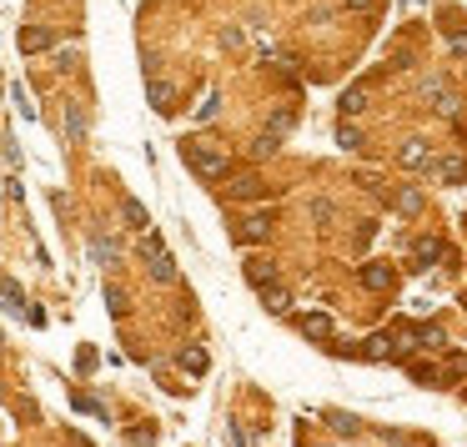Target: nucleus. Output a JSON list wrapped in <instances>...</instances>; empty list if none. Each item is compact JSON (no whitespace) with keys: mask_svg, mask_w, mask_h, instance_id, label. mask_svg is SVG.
Segmentation results:
<instances>
[{"mask_svg":"<svg viewBox=\"0 0 467 447\" xmlns=\"http://www.w3.org/2000/svg\"><path fill=\"white\" fill-rule=\"evenodd\" d=\"M437 257H442V242L437 237H417L412 242V271H427Z\"/></svg>","mask_w":467,"mask_h":447,"instance_id":"nucleus-3","label":"nucleus"},{"mask_svg":"<svg viewBox=\"0 0 467 447\" xmlns=\"http://www.w3.org/2000/svg\"><path fill=\"white\" fill-rule=\"evenodd\" d=\"M427 101L437 106L442 116H452V111H457V96L448 91V81H442V76H432V81H427Z\"/></svg>","mask_w":467,"mask_h":447,"instance_id":"nucleus-7","label":"nucleus"},{"mask_svg":"<svg viewBox=\"0 0 467 447\" xmlns=\"http://www.w3.org/2000/svg\"><path fill=\"white\" fill-rule=\"evenodd\" d=\"M452 51H457V56H467V35H452Z\"/></svg>","mask_w":467,"mask_h":447,"instance_id":"nucleus-28","label":"nucleus"},{"mask_svg":"<svg viewBox=\"0 0 467 447\" xmlns=\"http://www.w3.org/2000/svg\"><path fill=\"white\" fill-rule=\"evenodd\" d=\"M66 126H71V141L86 136V116H80V106H71V111H66Z\"/></svg>","mask_w":467,"mask_h":447,"instance_id":"nucleus-19","label":"nucleus"},{"mask_svg":"<svg viewBox=\"0 0 467 447\" xmlns=\"http://www.w3.org/2000/svg\"><path fill=\"white\" fill-rule=\"evenodd\" d=\"M417 382H437V367H427V362H412V367H407Z\"/></svg>","mask_w":467,"mask_h":447,"instance_id":"nucleus-27","label":"nucleus"},{"mask_svg":"<svg viewBox=\"0 0 467 447\" xmlns=\"http://www.w3.org/2000/svg\"><path fill=\"white\" fill-rule=\"evenodd\" d=\"M342 6H352V10H372V0H342Z\"/></svg>","mask_w":467,"mask_h":447,"instance_id":"nucleus-29","label":"nucleus"},{"mask_svg":"<svg viewBox=\"0 0 467 447\" xmlns=\"http://www.w3.org/2000/svg\"><path fill=\"white\" fill-rule=\"evenodd\" d=\"M51 46H56V35H51V31H20V51H26V56L51 51Z\"/></svg>","mask_w":467,"mask_h":447,"instance_id":"nucleus-11","label":"nucleus"},{"mask_svg":"<svg viewBox=\"0 0 467 447\" xmlns=\"http://www.w3.org/2000/svg\"><path fill=\"white\" fill-rule=\"evenodd\" d=\"M402 166H412V171H417V166H427V151H422V141H407V146H402Z\"/></svg>","mask_w":467,"mask_h":447,"instance_id":"nucleus-17","label":"nucleus"},{"mask_svg":"<svg viewBox=\"0 0 467 447\" xmlns=\"http://www.w3.org/2000/svg\"><path fill=\"white\" fill-rule=\"evenodd\" d=\"M105 307H111V317H126V312H131V302H126V292H121L116 282H105Z\"/></svg>","mask_w":467,"mask_h":447,"instance_id":"nucleus-16","label":"nucleus"},{"mask_svg":"<svg viewBox=\"0 0 467 447\" xmlns=\"http://www.w3.org/2000/svg\"><path fill=\"white\" fill-rule=\"evenodd\" d=\"M266 231H271V217H262V211H257V217H246V221L237 226V242H241V246L266 242Z\"/></svg>","mask_w":467,"mask_h":447,"instance_id":"nucleus-5","label":"nucleus"},{"mask_svg":"<svg viewBox=\"0 0 467 447\" xmlns=\"http://www.w3.org/2000/svg\"><path fill=\"white\" fill-rule=\"evenodd\" d=\"M337 106H342V116H362V111H367V81H357L352 91H342V101H337Z\"/></svg>","mask_w":467,"mask_h":447,"instance_id":"nucleus-8","label":"nucleus"},{"mask_svg":"<svg viewBox=\"0 0 467 447\" xmlns=\"http://www.w3.org/2000/svg\"><path fill=\"white\" fill-rule=\"evenodd\" d=\"M121 211H126V221H131V231H146V226H151V221H146V206H141V201H126Z\"/></svg>","mask_w":467,"mask_h":447,"instance_id":"nucleus-18","label":"nucleus"},{"mask_svg":"<svg viewBox=\"0 0 467 447\" xmlns=\"http://www.w3.org/2000/svg\"><path fill=\"white\" fill-rule=\"evenodd\" d=\"M141 251H146V262H151V276H156V282H171V276H176V267H171V251H166V242L156 237V231H146Z\"/></svg>","mask_w":467,"mask_h":447,"instance_id":"nucleus-2","label":"nucleus"},{"mask_svg":"<svg viewBox=\"0 0 467 447\" xmlns=\"http://www.w3.org/2000/svg\"><path fill=\"white\" fill-rule=\"evenodd\" d=\"M271 151H277V136H271V131H266V136H257V146H251V156H257V161H266Z\"/></svg>","mask_w":467,"mask_h":447,"instance_id":"nucleus-20","label":"nucleus"},{"mask_svg":"<svg viewBox=\"0 0 467 447\" xmlns=\"http://www.w3.org/2000/svg\"><path fill=\"white\" fill-rule=\"evenodd\" d=\"M302 332H307V337H332V317H327V312H307Z\"/></svg>","mask_w":467,"mask_h":447,"instance_id":"nucleus-14","label":"nucleus"},{"mask_svg":"<svg viewBox=\"0 0 467 447\" xmlns=\"http://www.w3.org/2000/svg\"><path fill=\"white\" fill-rule=\"evenodd\" d=\"M226 191H231V196H237V201H257V196H262L266 186H262V176H237V181H231Z\"/></svg>","mask_w":467,"mask_h":447,"instance_id":"nucleus-10","label":"nucleus"},{"mask_svg":"<svg viewBox=\"0 0 467 447\" xmlns=\"http://www.w3.org/2000/svg\"><path fill=\"white\" fill-rule=\"evenodd\" d=\"M257 292H262V307H266V312H277V317L291 312V292H287L282 282H266V287H257Z\"/></svg>","mask_w":467,"mask_h":447,"instance_id":"nucleus-6","label":"nucleus"},{"mask_svg":"<svg viewBox=\"0 0 467 447\" xmlns=\"http://www.w3.org/2000/svg\"><path fill=\"white\" fill-rule=\"evenodd\" d=\"M146 96H151V106H156V111H171V86H166V81L161 76H151V86H146Z\"/></svg>","mask_w":467,"mask_h":447,"instance_id":"nucleus-12","label":"nucleus"},{"mask_svg":"<svg viewBox=\"0 0 467 447\" xmlns=\"http://www.w3.org/2000/svg\"><path fill=\"white\" fill-rule=\"evenodd\" d=\"M181 367L201 377V372H206V352H181Z\"/></svg>","mask_w":467,"mask_h":447,"instance_id":"nucleus-23","label":"nucleus"},{"mask_svg":"<svg viewBox=\"0 0 467 447\" xmlns=\"http://www.w3.org/2000/svg\"><path fill=\"white\" fill-rule=\"evenodd\" d=\"M337 141H342L347 151H357V146H362V131H357V126H347V121H342V131H337Z\"/></svg>","mask_w":467,"mask_h":447,"instance_id":"nucleus-21","label":"nucleus"},{"mask_svg":"<svg viewBox=\"0 0 467 447\" xmlns=\"http://www.w3.org/2000/svg\"><path fill=\"white\" fill-rule=\"evenodd\" d=\"M6 302H10V312H26V296H20L15 282H6Z\"/></svg>","mask_w":467,"mask_h":447,"instance_id":"nucleus-26","label":"nucleus"},{"mask_svg":"<svg viewBox=\"0 0 467 447\" xmlns=\"http://www.w3.org/2000/svg\"><path fill=\"white\" fill-rule=\"evenodd\" d=\"M246 282H251V287H266V282H277V271H271L266 262L251 257V262H246Z\"/></svg>","mask_w":467,"mask_h":447,"instance_id":"nucleus-15","label":"nucleus"},{"mask_svg":"<svg viewBox=\"0 0 467 447\" xmlns=\"http://www.w3.org/2000/svg\"><path fill=\"white\" fill-rule=\"evenodd\" d=\"M397 206H402V211H422V191H402Z\"/></svg>","mask_w":467,"mask_h":447,"instance_id":"nucleus-25","label":"nucleus"},{"mask_svg":"<svg viewBox=\"0 0 467 447\" xmlns=\"http://www.w3.org/2000/svg\"><path fill=\"white\" fill-rule=\"evenodd\" d=\"M432 171H437L442 181H467V161H462V156H448V161H437Z\"/></svg>","mask_w":467,"mask_h":447,"instance_id":"nucleus-13","label":"nucleus"},{"mask_svg":"<svg viewBox=\"0 0 467 447\" xmlns=\"http://www.w3.org/2000/svg\"><path fill=\"white\" fill-rule=\"evenodd\" d=\"M10 96H15V106H20V116H26V121H35V106H31L26 86H10Z\"/></svg>","mask_w":467,"mask_h":447,"instance_id":"nucleus-22","label":"nucleus"},{"mask_svg":"<svg viewBox=\"0 0 467 447\" xmlns=\"http://www.w3.org/2000/svg\"><path fill=\"white\" fill-rule=\"evenodd\" d=\"M392 342H397V337H392V332H382V337H372V342H367L362 352H357V357H367V362H382V357H397V347H392Z\"/></svg>","mask_w":467,"mask_h":447,"instance_id":"nucleus-9","label":"nucleus"},{"mask_svg":"<svg viewBox=\"0 0 467 447\" xmlns=\"http://www.w3.org/2000/svg\"><path fill=\"white\" fill-rule=\"evenodd\" d=\"M216 111H221V96L211 91V96H206V106H201V111H196V121H211V116H216Z\"/></svg>","mask_w":467,"mask_h":447,"instance_id":"nucleus-24","label":"nucleus"},{"mask_svg":"<svg viewBox=\"0 0 467 447\" xmlns=\"http://www.w3.org/2000/svg\"><path fill=\"white\" fill-rule=\"evenodd\" d=\"M362 282H367L372 292H392L397 267H387V262H367V267H362Z\"/></svg>","mask_w":467,"mask_h":447,"instance_id":"nucleus-4","label":"nucleus"},{"mask_svg":"<svg viewBox=\"0 0 467 447\" xmlns=\"http://www.w3.org/2000/svg\"><path fill=\"white\" fill-rule=\"evenodd\" d=\"M181 156H186V166L196 176H206V181H216V176H226V151L221 146H206V141H181Z\"/></svg>","mask_w":467,"mask_h":447,"instance_id":"nucleus-1","label":"nucleus"}]
</instances>
